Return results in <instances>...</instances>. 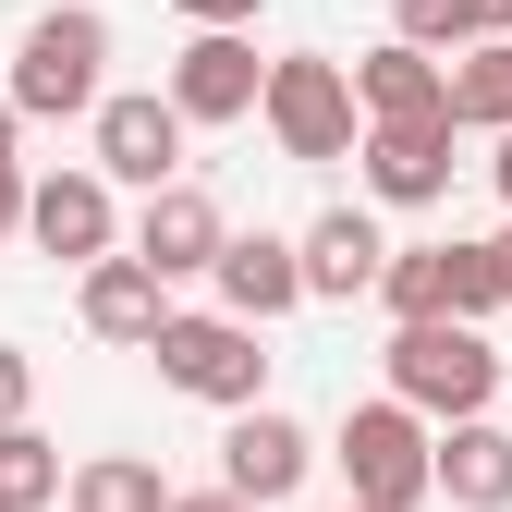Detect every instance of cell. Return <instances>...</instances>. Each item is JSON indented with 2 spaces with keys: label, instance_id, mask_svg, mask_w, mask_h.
<instances>
[{
  "label": "cell",
  "instance_id": "14",
  "mask_svg": "<svg viewBox=\"0 0 512 512\" xmlns=\"http://www.w3.org/2000/svg\"><path fill=\"white\" fill-rule=\"evenodd\" d=\"M342 86H354V122L366 135H391V122H452V61H427V49H366L342 61Z\"/></svg>",
  "mask_w": 512,
  "mask_h": 512
},
{
  "label": "cell",
  "instance_id": "2",
  "mask_svg": "<svg viewBox=\"0 0 512 512\" xmlns=\"http://www.w3.org/2000/svg\"><path fill=\"white\" fill-rule=\"evenodd\" d=\"M391 403L415 427H476L500 403V342L488 330H452V317H427V330H391Z\"/></svg>",
  "mask_w": 512,
  "mask_h": 512
},
{
  "label": "cell",
  "instance_id": "22",
  "mask_svg": "<svg viewBox=\"0 0 512 512\" xmlns=\"http://www.w3.org/2000/svg\"><path fill=\"white\" fill-rule=\"evenodd\" d=\"M171 13H183V25H196V37H244L256 13H269V0H171Z\"/></svg>",
  "mask_w": 512,
  "mask_h": 512
},
{
  "label": "cell",
  "instance_id": "24",
  "mask_svg": "<svg viewBox=\"0 0 512 512\" xmlns=\"http://www.w3.org/2000/svg\"><path fill=\"white\" fill-rule=\"evenodd\" d=\"M171 512H244L232 488H171Z\"/></svg>",
  "mask_w": 512,
  "mask_h": 512
},
{
  "label": "cell",
  "instance_id": "25",
  "mask_svg": "<svg viewBox=\"0 0 512 512\" xmlns=\"http://www.w3.org/2000/svg\"><path fill=\"white\" fill-rule=\"evenodd\" d=\"M488 281H500V305H512V220L488 232Z\"/></svg>",
  "mask_w": 512,
  "mask_h": 512
},
{
  "label": "cell",
  "instance_id": "13",
  "mask_svg": "<svg viewBox=\"0 0 512 512\" xmlns=\"http://www.w3.org/2000/svg\"><path fill=\"white\" fill-rule=\"evenodd\" d=\"M464 135H452V122H391V135H354V171H366V196L378 208H439V196H452V159Z\"/></svg>",
  "mask_w": 512,
  "mask_h": 512
},
{
  "label": "cell",
  "instance_id": "30",
  "mask_svg": "<svg viewBox=\"0 0 512 512\" xmlns=\"http://www.w3.org/2000/svg\"><path fill=\"white\" fill-rule=\"evenodd\" d=\"M342 512H354V500H342Z\"/></svg>",
  "mask_w": 512,
  "mask_h": 512
},
{
  "label": "cell",
  "instance_id": "21",
  "mask_svg": "<svg viewBox=\"0 0 512 512\" xmlns=\"http://www.w3.org/2000/svg\"><path fill=\"white\" fill-rule=\"evenodd\" d=\"M61 500V452L37 427H0V512H49Z\"/></svg>",
  "mask_w": 512,
  "mask_h": 512
},
{
  "label": "cell",
  "instance_id": "4",
  "mask_svg": "<svg viewBox=\"0 0 512 512\" xmlns=\"http://www.w3.org/2000/svg\"><path fill=\"white\" fill-rule=\"evenodd\" d=\"M256 122H269V147L281 159H354V86H342V61L330 49H281L269 61V86H256Z\"/></svg>",
  "mask_w": 512,
  "mask_h": 512
},
{
  "label": "cell",
  "instance_id": "3",
  "mask_svg": "<svg viewBox=\"0 0 512 512\" xmlns=\"http://www.w3.org/2000/svg\"><path fill=\"white\" fill-rule=\"evenodd\" d=\"M147 354H159V378H171L183 403H220V415L269 403V330H232L220 305H171Z\"/></svg>",
  "mask_w": 512,
  "mask_h": 512
},
{
  "label": "cell",
  "instance_id": "18",
  "mask_svg": "<svg viewBox=\"0 0 512 512\" xmlns=\"http://www.w3.org/2000/svg\"><path fill=\"white\" fill-rule=\"evenodd\" d=\"M61 512H171V488H159L147 452H86L61 476Z\"/></svg>",
  "mask_w": 512,
  "mask_h": 512
},
{
  "label": "cell",
  "instance_id": "7",
  "mask_svg": "<svg viewBox=\"0 0 512 512\" xmlns=\"http://www.w3.org/2000/svg\"><path fill=\"white\" fill-rule=\"evenodd\" d=\"M86 171L110 183V196H122V183H135V196H159V183H183V122H171V98L159 86H135V98H98L86 110Z\"/></svg>",
  "mask_w": 512,
  "mask_h": 512
},
{
  "label": "cell",
  "instance_id": "5",
  "mask_svg": "<svg viewBox=\"0 0 512 512\" xmlns=\"http://www.w3.org/2000/svg\"><path fill=\"white\" fill-rule=\"evenodd\" d=\"M427 439H439V427H415L391 391L354 403V415H342V439H330V464H342L354 512H427Z\"/></svg>",
  "mask_w": 512,
  "mask_h": 512
},
{
  "label": "cell",
  "instance_id": "11",
  "mask_svg": "<svg viewBox=\"0 0 512 512\" xmlns=\"http://www.w3.org/2000/svg\"><path fill=\"white\" fill-rule=\"evenodd\" d=\"M293 269H305V305H366L378 269H391V232H378L366 208H317L293 232Z\"/></svg>",
  "mask_w": 512,
  "mask_h": 512
},
{
  "label": "cell",
  "instance_id": "15",
  "mask_svg": "<svg viewBox=\"0 0 512 512\" xmlns=\"http://www.w3.org/2000/svg\"><path fill=\"white\" fill-rule=\"evenodd\" d=\"M208 281H220V317H232V330H281V317L305 305V269H293V232H232Z\"/></svg>",
  "mask_w": 512,
  "mask_h": 512
},
{
  "label": "cell",
  "instance_id": "10",
  "mask_svg": "<svg viewBox=\"0 0 512 512\" xmlns=\"http://www.w3.org/2000/svg\"><path fill=\"white\" fill-rule=\"evenodd\" d=\"M256 86H269V61H256V37H183L171 49V122L196 135V122H256Z\"/></svg>",
  "mask_w": 512,
  "mask_h": 512
},
{
  "label": "cell",
  "instance_id": "27",
  "mask_svg": "<svg viewBox=\"0 0 512 512\" xmlns=\"http://www.w3.org/2000/svg\"><path fill=\"white\" fill-rule=\"evenodd\" d=\"M13 135H25V122H13V98H0V171H25V159H13Z\"/></svg>",
  "mask_w": 512,
  "mask_h": 512
},
{
  "label": "cell",
  "instance_id": "23",
  "mask_svg": "<svg viewBox=\"0 0 512 512\" xmlns=\"http://www.w3.org/2000/svg\"><path fill=\"white\" fill-rule=\"evenodd\" d=\"M25 403H37V354L0 342V427H25Z\"/></svg>",
  "mask_w": 512,
  "mask_h": 512
},
{
  "label": "cell",
  "instance_id": "9",
  "mask_svg": "<svg viewBox=\"0 0 512 512\" xmlns=\"http://www.w3.org/2000/svg\"><path fill=\"white\" fill-rule=\"evenodd\" d=\"M25 244L61 256V269H98V256H122V196L98 171H37L25 183Z\"/></svg>",
  "mask_w": 512,
  "mask_h": 512
},
{
  "label": "cell",
  "instance_id": "28",
  "mask_svg": "<svg viewBox=\"0 0 512 512\" xmlns=\"http://www.w3.org/2000/svg\"><path fill=\"white\" fill-rule=\"evenodd\" d=\"M476 13H488V37H512V0H476Z\"/></svg>",
  "mask_w": 512,
  "mask_h": 512
},
{
  "label": "cell",
  "instance_id": "17",
  "mask_svg": "<svg viewBox=\"0 0 512 512\" xmlns=\"http://www.w3.org/2000/svg\"><path fill=\"white\" fill-rule=\"evenodd\" d=\"M74 317H86V330L98 342H122V354H147L159 342V317H171V293L135 269V256H98V269L74 281Z\"/></svg>",
  "mask_w": 512,
  "mask_h": 512
},
{
  "label": "cell",
  "instance_id": "26",
  "mask_svg": "<svg viewBox=\"0 0 512 512\" xmlns=\"http://www.w3.org/2000/svg\"><path fill=\"white\" fill-rule=\"evenodd\" d=\"M0 232H25V171H0Z\"/></svg>",
  "mask_w": 512,
  "mask_h": 512
},
{
  "label": "cell",
  "instance_id": "20",
  "mask_svg": "<svg viewBox=\"0 0 512 512\" xmlns=\"http://www.w3.org/2000/svg\"><path fill=\"white\" fill-rule=\"evenodd\" d=\"M391 37L427 49V61H464V49L488 37V13H476V0H391Z\"/></svg>",
  "mask_w": 512,
  "mask_h": 512
},
{
  "label": "cell",
  "instance_id": "8",
  "mask_svg": "<svg viewBox=\"0 0 512 512\" xmlns=\"http://www.w3.org/2000/svg\"><path fill=\"white\" fill-rule=\"evenodd\" d=\"M220 244H232V220H220V196L208 183H159V196L135 208V232H122V256L171 293V281H208L220 269Z\"/></svg>",
  "mask_w": 512,
  "mask_h": 512
},
{
  "label": "cell",
  "instance_id": "1",
  "mask_svg": "<svg viewBox=\"0 0 512 512\" xmlns=\"http://www.w3.org/2000/svg\"><path fill=\"white\" fill-rule=\"evenodd\" d=\"M13 122H86L110 98V13H86V0H61V13H37L13 37Z\"/></svg>",
  "mask_w": 512,
  "mask_h": 512
},
{
  "label": "cell",
  "instance_id": "12",
  "mask_svg": "<svg viewBox=\"0 0 512 512\" xmlns=\"http://www.w3.org/2000/svg\"><path fill=\"white\" fill-rule=\"evenodd\" d=\"M317 476V439L281 415V403H256V415H232V439H220V488L244 500V512H269V500H293Z\"/></svg>",
  "mask_w": 512,
  "mask_h": 512
},
{
  "label": "cell",
  "instance_id": "19",
  "mask_svg": "<svg viewBox=\"0 0 512 512\" xmlns=\"http://www.w3.org/2000/svg\"><path fill=\"white\" fill-rule=\"evenodd\" d=\"M452 135H512V37H476L452 61Z\"/></svg>",
  "mask_w": 512,
  "mask_h": 512
},
{
  "label": "cell",
  "instance_id": "6",
  "mask_svg": "<svg viewBox=\"0 0 512 512\" xmlns=\"http://www.w3.org/2000/svg\"><path fill=\"white\" fill-rule=\"evenodd\" d=\"M378 305H391V330H427V317H452V330H488V317H500L488 244H391V269H378Z\"/></svg>",
  "mask_w": 512,
  "mask_h": 512
},
{
  "label": "cell",
  "instance_id": "29",
  "mask_svg": "<svg viewBox=\"0 0 512 512\" xmlns=\"http://www.w3.org/2000/svg\"><path fill=\"white\" fill-rule=\"evenodd\" d=\"M488 171H500V196H512V135H500V159H488Z\"/></svg>",
  "mask_w": 512,
  "mask_h": 512
},
{
  "label": "cell",
  "instance_id": "16",
  "mask_svg": "<svg viewBox=\"0 0 512 512\" xmlns=\"http://www.w3.org/2000/svg\"><path fill=\"white\" fill-rule=\"evenodd\" d=\"M427 500H452V512H512V427H500V415L439 427V439H427Z\"/></svg>",
  "mask_w": 512,
  "mask_h": 512
}]
</instances>
